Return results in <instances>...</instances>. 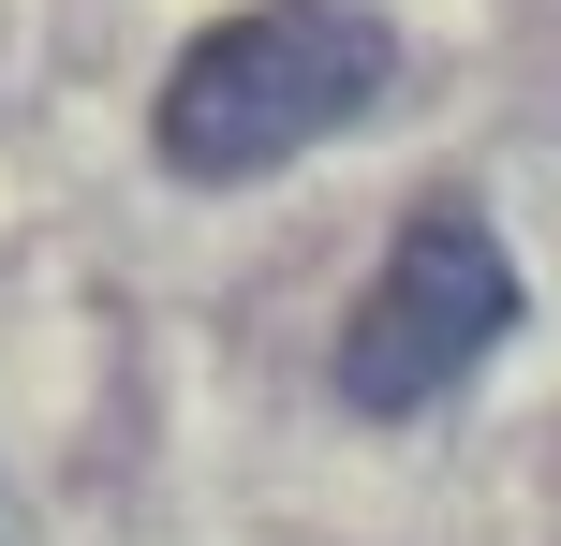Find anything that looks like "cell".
Listing matches in <instances>:
<instances>
[{"label": "cell", "mask_w": 561, "mask_h": 546, "mask_svg": "<svg viewBox=\"0 0 561 546\" xmlns=\"http://www.w3.org/2000/svg\"><path fill=\"white\" fill-rule=\"evenodd\" d=\"M369 89H385V30L355 0H252L163 74V163L178 177H266L310 133H340Z\"/></svg>", "instance_id": "obj_1"}, {"label": "cell", "mask_w": 561, "mask_h": 546, "mask_svg": "<svg viewBox=\"0 0 561 546\" xmlns=\"http://www.w3.org/2000/svg\"><path fill=\"white\" fill-rule=\"evenodd\" d=\"M517 325V266L473 207H414L385 252V281L340 325V399L355 414H428L444 384H473V355H503Z\"/></svg>", "instance_id": "obj_2"}]
</instances>
